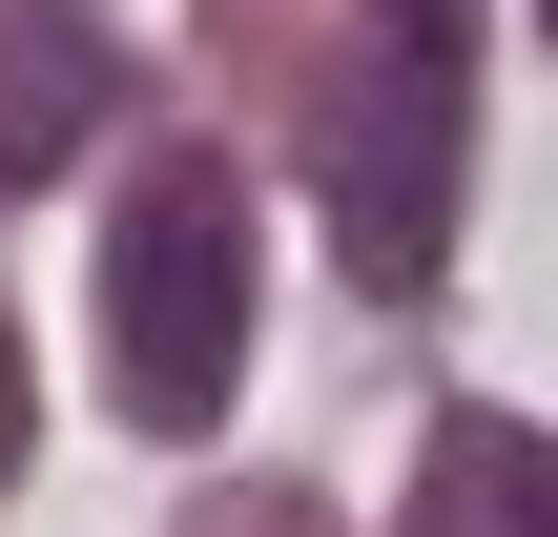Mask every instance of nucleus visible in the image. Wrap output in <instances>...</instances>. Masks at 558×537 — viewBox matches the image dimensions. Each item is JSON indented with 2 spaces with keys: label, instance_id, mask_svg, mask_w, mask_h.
<instances>
[{
  "label": "nucleus",
  "instance_id": "nucleus-3",
  "mask_svg": "<svg viewBox=\"0 0 558 537\" xmlns=\"http://www.w3.org/2000/svg\"><path fill=\"white\" fill-rule=\"evenodd\" d=\"M124 103V41L83 0H0V186H62V145Z\"/></svg>",
  "mask_w": 558,
  "mask_h": 537
},
{
  "label": "nucleus",
  "instance_id": "nucleus-2",
  "mask_svg": "<svg viewBox=\"0 0 558 537\" xmlns=\"http://www.w3.org/2000/svg\"><path fill=\"white\" fill-rule=\"evenodd\" d=\"M104 393L145 435H228L248 393V186L228 166H145L104 228Z\"/></svg>",
  "mask_w": 558,
  "mask_h": 537
},
{
  "label": "nucleus",
  "instance_id": "nucleus-4",
  "mask_svg": "<svg viewBox=\"0 0 558 537\" xmlns=\"http://www.w3.org/2000/svg\"><path fill=\"white\" fill-rule=\"evenodd\" d=\"M414 537H558V476L518 455V435H456L435 497H414Z\"/></svg>",
  "mask_w": 558,
  "mask_h": 537
},
{
  "label": "nucleus",
  "instance_id": "nucleus-1",
  "mask_svg": "<svg viewBox=\"0 0 558 537\" xmlns=\"http://www.w3.org/2000/svg\"><path fill=\"white\" fill-rule=\"evenodd\" d=\"M456 166H476V0H352L331 103H311V186H331L352 290H435Z\"/></svg>",
  "mask_w": 558,
  "mask_h": 537
}]
</instances>
